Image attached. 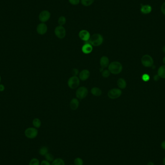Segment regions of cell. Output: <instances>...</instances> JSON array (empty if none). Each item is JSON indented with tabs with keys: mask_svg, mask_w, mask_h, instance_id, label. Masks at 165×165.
Returning a JSON list of instances; mask_svg holds the SVG:
<instances>
[{
	"mask_svg": "<svg viewBox=\"0 0 165 165\" xmlns=\"http://www.w3.org/2000/svg\"><path fill=\"white\" fill-rule=\"evenodd\" d=\"M123 66L121 63L118 61L111 62L108 66V70L111 74H118L122 71Z\"/></svg>",
	"mask_w": 165,
	"mask_h": 165,
	"instance_id": "obj_1",
	"label": "cell"
},
{
	"mask_svg": "<svg viewBox=\"0 0 165 165\" xmlns=\"http://www.w3.org/2000/svg\"><path fill=\"white\" fill-rule=\"evenodd\" d=\"M163 63L165 65V56L164 57L163 59Z\"/></svg>",
	"mask_w": 165,
	"mask_h": 165,
	"instance_id": "obj_40",
	"label": "cell"
},
{
	"mask_svg": "<svg viewBox=\"0 0 165 165\" xmlns=\"http://www.w3.org/2000/svg\"><path fill=\"white\" fill-rule=\"evenodd\" d=\"M161 147L163 150L165 151V140H163V142L161 143Z\"/></svg>",
	"mask_w": 165,
	"mask_h": 165,
	"instance_id": "obj_34",
	"label": "cell"
},
{
	"mask_svg": "<svg viewBox=\"0 0 165 165\" xmlns=\"http://www.w3.org/2000/svg\"><path fill=\"white\" fill-rule=\"evenodd\" d=\"M47 26L44 23H41L37 25L36 28L37 33L40 35H44L47 33Z\"/></svg>",
	"mask_w": 165,
	"mask_h": 165,
	"instance_id": "obj_10",
	"label": "cell"
},
{
	"mask_svg": "<svg viewBox=\"0 0 165 165\" xmlns=\"http://www.w3.org/2000/svg\"><path fill=\"white\" fill-rule=\"evenodd\" d=\"M69 2L71 5H76L79 3L80 0H69Z\"/></svg>",
	"mask_w": 165,
	"mask_h": 165,
	"instance_id": "obj_30",
	"label": "cell"
},
{
	"mask_svg": "<svg viewBox=\"0 0 165 165\" xmlns=\"http://www.w3.org/2000/svg\"><path fill=\"white\" fill-rule=\"evenodd\" d=\"M79 105V102L78 101V99L74 98L71 100L70 106V108L72 110H76L77 109Z\"/></svg>",
	"mask_w": 165,
	"mask_h": 165,
	"instance_id": "obj_16",
	"label": "cell"
},
{
	"mask_svg": "<svg viewBox=\"0 0 165 165\" xmlns=\"http://www.w3.org/2000/svg\"><path fill=\"white\" fill-rule=\"evenodd\" d=\"M89 93V91L87 88L85 87H79V89L76 92V96L77 98L80 100H82L85 98L87 96Z\"/></svg>",
	"mask_w": 165,
	"mask_h": 165,
	"instance_id": "obj_6",
	"label": "cell"
},
{
	"mask_svg": "<svg viewBox=\"0 0 165 165\" xmlns=\"http://www.w3.org/2000/svg\"><path fill=\"white\" fill-rule=\"evenodd\" d=\"M5 87L3 85L0 84V92H3L5 91Z\"/></svg>",
	"mask_w": 165,
	"mask_h": 165,
	"instance_id": "obj_35",
	"label": "cell"
},
{
	"mask_svg": "<svg viewBox=\"0 0 165 165\" xmlns=\"http://www.w3.org/2000/svg\"><path fill=\"white\" fill-rule=\"evenodd\" d=\"M109 64V59L107 57H102L100 59V65L101 67L100 71L102 72L104 69L108 67Z\"/></svg>",
	"mask_w": 165,
	"mask_h": 165,
	"instance_id": "obj_12",
	"label": "cell"
},
{
	"mask_svg": "<svg viewBox=\"0 0 165 165\" xmlns=\"http://www.w3.org/2000/svg\"><path fill=\"white\" fill-rule=\"evenodd\" d=\"M82 53L85 54H89L91 53L93 51V46L89 43H87L82 46Z\"/></svg>",
	"mask_w": 165,
	"mask_h": 165,
	"instance_id": "obj_14",
	"label": "cell"
},
{
	"mask_svg": "<svg viewBox=\"0 0 165 165\" xmlns=\"http://www.w3.org/2000/svg\"><path fill=\"white\" fill-rule=\"evenodd\" d=\"M45 159L48 161L49 162H52L54 160V156H53V155H52L51 153H48L46 155L44 156Z\"/></svg>",
	"mask_w": 165,
	"mask_h": 165,
	"instance_id": "obj_26",
	"label": "cell"
},
{
	"mask_svg": "<svg viewBox=\"0 0 165 165\" xmlns=\"http://www.w3.org/2000/svg\"><path fill=\"white\" fill-rule=\"evenodd\" d=\"M92 94L95 96H100L102 94V91L99 87H93L91 90Z\"/></svg>",
	"mask_w": 165,
	"mask_h": 165,
	"instance_id": "obj_19",
	"label": "cell"
},
{
	"mask_svg": "<svg viewBox=\"0 0 165 165\" xmlns=\"http://www.w3.org/2000/svg\"><path fill=\"white\" fill-rule=\"evenodd\" d=\"M51 14L50 12L47 10H43L40 12L39 15V19L42 23L47 22L50 19Z\"/></svg>",
	"mask_w": 165,
	"mask_h": 165,
	"instance_id": "obj_9",
	"label": "cell"
},
{
	"mask_svg": "<svg viewBox=\"0 0 165 165\" xmlns=\"http://www.w3.org/2000/svg\"><path fill=\"white\" fill-rule=\"evenodd\" d=\"M29 165H40V161L36 158H33L30 160Z\"/></svg>",
	"mask_w": 165,
	"mask_h": 165,
	"instance_id": "obj_25",
	"label": "cell"
},
{
	"mask_svg": "<svg viewBox=\"0 0 165 165\" xmlns=\"http://www.w3.org/2000/svg\"><path fill=\"white\" fill-rule=\"evenodd\" d=\"M80 79L77 76H73L69 79L68 81V85L70 89H76L79 86Z\"/></svg>",
	"mask_w": 165,
	"mask_h": 165,
	"instance_id": "obj_5",
	"label": "cell"
},
{
	"mask_svg": "<svg viewBox=\"0 0 165 165\" xmlns=\"http://www.w3.org/2000/svg\"><path fill=\"white\" fill-rule=\"evenodd\" d=\"M1 76L0 75V83H1Z\"/></svg>",
	"mask_w": 165,
	"mask_h": 165,
	"instance_id": "obj_41",
	"label": "cell"
},
{
	"mask_svg": "<svg viewBox=\"0 0 165 165\" xmlns=\"http://www.w3.org/2000/svg\"><path fill=\"white\" fill-rule=\"evenodd\" d=\"M74 165V164H71V165Z\"/></svg>",
	"mask_w": 165,
	"mask_h": 165,
	"instance_id": "obj_42",
	"label": "cell"
},
{
	"mask_svg": "<svg viewBox=\"0 0 165 165\" xmlns=\"http://www.w3.org/2000/svg\"><path fill=\"white\" fill-rule=\"evenodd\" d=\"M90 75V72L88 70H83L80 72L79 77L82 81H86L89 79Z\"/></svg>",
	"mask_w": 165,
	"mask_h": 165,
	"instance_id": "obj_13",
	"label": "cell"
},
{
	"mask_svg": "<svg viewBox=\"0 0 165 165\" xmlns=\"http://www.w3.org/2000/svg\"><path fill=\"white\" fill-rule=\"evenodd\" d=\"M159 78H160V77L158 76V74L155 75L154 77H153V80H154L155 81H158L159 80Z\"/></svg>",
	"mask_w": 165,
	"mask_h": 165,
	"instance_id": "obj_36",
	"label": "cell"
},
{
	"mask_svg": "<svg viewBox=\"0 0 165 165\" xmlns=\"http://www.w3.org/2000/svg\"><path fill=\"white\" fill-rule=\"evenodd\" d=\"M89 43L94 46H99L102 44L103 42V36L99 33H95L90 36Z\"/></svg>",
	"mask_w": 165,
	"mask_h": 165,
	"instance_id": "obj_2",
	"label": "cell"
},
{
	"mask_svg": "<svg viewBox=\"0 0 165 165\" xmlns=\"http://www.w3.org/2000/svg\"><path fill=\"white\" fill-rule=\"evenodd\" d=\"M24 134L25 136L28 139H35L38 136V131L37 128L34 127H30L25 130Z\"/></svg>",
	"mask_w": 165,
	"mask_h": 165,
	"instance_id": "obj_3",
	"label": "cell"
},
{
	"mask_svg": "<svg viewBox=\"0 0 165 165\" xmlns=\"http://www.w3.org/2000/svg\"><path fill=\"white\" fill-rule=\"evenodd\" d=\"M155 165V163H153V162L152 161H149V162H148L147 165Z\"/></svg>",
	"mask_w": 165,
	"mask_h": 165,
	"instance_id": "obj_37",
	"label": "cell"
},
{
	"mask_svg": "<svg viewBox=\"0 0 165 165\" xmlns=\"http://www.w3.org/2000/svg\"><path fill=\"white\" fill-rule=\"evenodd\" d=\"M90 33L87 30H81L79 33V37L82 41L85 42L89 41L90 38Z\"/></svg>",
	"mask_w": 165,
	"mask_h": 165,
	"instance_id": "obj_11",
	"label": "cell"
},
{
	"mask_svg": "<svg viewBox=\"0 0 165 165\" xmlns=\"http://www.w3.org/2000/svg\"><path fill=\"white\" fill-rule=\"evenodd\" d=\"M117 85L119 88L122 89H125L127 87V82L123 78H119L117 81Z\"/></svg>",
	"mask_w": 165,
	"mask_h": 165,
	"instance_id": "obj_17",
	"label": "cell"
},
{
	"mask_svg": "<svg viewBox=\"0 0 165 165\" xmlns=\"http://www.w3.org/2000/svg\"><path fill=\"white\" fill-rule=\"evenodd\" d=\"M54 33L57 37L61 39H63L66 34L65 29L61 26H58L55 29Z\"/></svg>",
	"mask_w": 165,
	"mask_h": 165,
	"instance_id": "obj_8",
	"label": "cell"
},
{
	"mask_svg": "<svg viewBox=\"0 0 165 165\" xmlns=\"http://www.w3.org/2000/svg\"><path fill=\"white\" fill-rule=\"evenodd\" d=\"M141 62L143 66L149 68L153 66L154 61L152 57L149 55L146 54L145 55L142 57L141 59Z\"/></svg>",
	"mask_w": 165,
	"mask_h": 165,
	"instance_id": "obj_4",
	"label": "cell"
},
{
	"mask_svg": "<svg viewBox=\"0 0 165 165\" xmlns=\"http://www.w3.org/2000/svg\"><path fill=\"white\" fill-rule=\"evenodd\" d=\"M94 1L95 0H81V3L85 6H90Z\"/></svg>",
	"mask_w": 165,
	"mask_h": 165,
	"instance_id": "obj_23",
	"label": "cell"
},
{
	"mask_svg": "<svg viewBox=\"0 0 165 165\" xmlns=\"http://www.w3.org/2000/svg\"><path fill=\"white\" fill-rule=\"evenodd\" d=\"M162 51L164 53H165V46H164L163 48H162Z\"/></svg>",
	"mask_w": 165,
	"mask_h": 165,
	"instance_id": "obj_39",
	"label": "cell"
},
{
	"mask_svg": "<svg viewBox=\"0 0 165 165\" xmlns=\"http://www.w3.org/2000/svg\"><path fill=\"white\" fill-rule=\"evenodd\" d=\"M84 161L83 160L80 158H76L74 160V165H83Z\"/></svg>",
	"mask_w": 165,
	"mask_h": 165,
	"instance_id": "obj_27",
	"label": "cell"
},
{
	"mask_svg": "<svg viewBox=\"0 0 165 165\" xmlns=\"http://www.w3.org/2000/svg\"><path fill=\"white\" fill-rule=\"evenodd\" d=\"M40 165H51V164L50 163V162H49L45 159V160L42 161L40 163Z\"/></svg>",
	"mask_w": 165,
	"mask_h": 165,
	"instance_id": "obj_31",
	"label": "cell"
},
{
	"mask_svg": "<svg viewBox=\"0 0 165 165\" xmlns=\"http://www.w3.org/2000/svg\"><path fill=\"white\" fill-rule=\"evenodd\" d=\"M142 7L140 8V12L143 14H148L150 13L152 10V8L151 5H143L141 4Z\"/></svg>",
	"mask_w": 165,
	"mask_h": 165,
	"instance_id": "obj_15",
	"label": "cell"
},
{
	"mask_svg": "<svg viewBox=\"0 0 165 165\" xmlns=\"http://www.w3.org/2000/svg\"><path fill=\"white\" fill-rule=\"evenodd\" d=\"M142 79L144 82H148V81H149V80L150 79V77L149 76V74H145L142 75Z\"/></svg>",
	"mask_w": 165,
	"mask_h": 165,
	"instance_id": "obj_29",
	"label": "cell"
},
{
	"mask_svg": "<svg viewBox=\"0 0 165 165\" xmlns=\"http://www.w3.org/2000/svg\"><path fill=\"white\" fill-rule=\"evenodd\" d=\"M161 11L163 14L165 16V2L161 6Z\"/></svg>",
	"mask_w": 165,
	"mask_h": 165,
	"instance_id": "obj_32",
	"label": "cell"
},
{
	"mask_svg": "<svg viewBox=\"0 0 165 165\" xmlns=\"http://www.w3.org/2000/svg\"><path fill=\"white\" fill-rule=\"evenodd\" d=\"M163 165H165V156L163 159Z\"/></svg>",
	"mask_w": 165,
	"mask_h": 165,
	"instance_id": "obj_38",
	"label": "cell"
},
{
	"mask_svg": "<svg viewBox=\"0 0 165 165\" xmlns=\"http://www.w3.org/2000/svg\"><path fill=\"white\" fill-rule=\"evenodd\" d=\"M158 74L160 78L165 79V65H162L158 70Z\"/></svg>",
	"mask_w": 165,
	"mask_h": 165,
	"instance_id": "obj_18",
	"label": "cell"
},
{
	"mask_svg": "<svg viewBox=\"0 0 165 165\" xmlns=\"http://www.w3.org/2000/svg\"><path fill=\"white\" fill-rule=\"evenodd\" d=\"M48 153H49L48 148L46 146L42 147L39 150V155L42 156H45Z\"/></svg>",
	"mask_w": 165,
	"mask_h": 165,
	"instance_id": "obj_21",
	"label": "cell"
},
{
	"mask_svg": "<svg viewBox=\"0 0 165 165\" xmlns=\"http://www.w3.org/2000/svg\"><path fill=\"white\" fill-rule=\"evenodd\" d=\"M66 22V18H65V16H61L58 19V24H59V26H63L64 25H65Z\"/></svg>",
	"mask_w": 165,
	"mask_h": 165,
	"instance_id": "obj_24",
	"label": "cell"
},
{
	"mask_svg": "<svg viewBox=\"0 0 165 165\" xmlns=\"http://www.w3.org/2000/svg\"><path fill=\"white\" fill-rule=\"evenodd\" d=\"M51 165H65L63 159L61 158H57L52 162Z\"/></svg>",
	"mask_w": 165,
	"mask_h": 165,
	"instance_id": "obj_20",
	"label": "cell"
},
{
	"mask_svg": "<svg viewBox=\"0 0 165 165\" xmlns=\"http://www.w3.org/2000/svg\"><path fill=\"white\" fill-rule=\"evenodd\" d=\"M41 121L39 118H34V119L33 120V125L35 128H37V129L40 128L41 126Z\"/></svg>",
	"mask_w": 165,
	"mask_h": 165,
	"instance_id": "obj_22",
	"label": "cell"
},
{
	"mask_svg": "<svg viewBox=\"0 0 165 165\" xmlns=\"http://www.w3.org/2000/svg\"><path fill=\"white\" fill-rule=\"evenodd\" d=\"M102 75L104 78H108L110 75V72L109 70H105L102 72Z\"/></svg>",
	"mask_w": 165,
	"mask_h": 165,
	"instance_id": "obj_28",
	"label": "cell"
},
{
	"mask_svg": "<svg viewBox=\"0 0 165 165\" xmlns=\"http://www.w3.org/2000/svg\"><path fill=\"white\" fill-rule=\"evenodd\" d=\"M122 92L120 89H112L109 90L108 92V96L110 99H117L121 96Z\"/></svg>",
	"mask_w": 165,
	"mask_h": 165,
	"instance_id": "obj_7",
	"label": "cell"
},
{
	"mask_svg": "<svg viewBox=\"0 0 165 165\" xmlns=\"http://www.w3.org/2000/svg\"><path fill=\"white\" fill-rule=\"evenodd\" d=\"M78 73H79V72H78V70L76 69H74L72 70V74L74 76H77L78 75Z\"/></svg>",
	"mask_w": 165,
	"mask_h": 165,
	"instance_id": "obj_33",
	"label": "cell"
}]
</instances>
